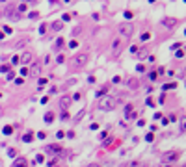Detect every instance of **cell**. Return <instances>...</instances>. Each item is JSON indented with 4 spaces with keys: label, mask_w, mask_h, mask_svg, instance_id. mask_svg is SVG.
<instances>
[{
    "label": "cell",
    "mask_w": 186,
    "mask_h": 167,
    "mask_svg": "<svg viewBox=\"0 0 186 167\" xmlns=\"http://www.w3.org/2000/svg\"><path fill=\"white\" fill-rule=\"evenodd\" d=\"M116 106H117V98H114V97H101V100H99V110H102V111H112V110H116Z\"/></svg>",
    "instance_id": "1"
},
{
    "label": "cell",
    "mask_w": 186,
    "mask_h": 167,
    "mask_svg": "<svg viewBox=\"0 0 186 167\" xmlns=\"http://www.w3.org/2000/svg\"><path fill=\"white\" fill-rule=\"evenodd\" d=\"M119 34L123 35V37H130V35L134 34V24L132 22H123V24H119Z\"/></svg>",
    "instance_id": "2"
},
{
    "label": "cell",
    "mask_w": 186,
    "mask_h": 167,
    "mask_svg": "<svg viewBox=\"0 0 186 167\" xmlns=\"http://www.w3.org/2000/svg\"><path fill=\"white\" fill-rule=\"evenodd\" d=\"M88 61H89V56H88V54H76V56L73 58V65H76V67L88 65Z\"/></svg>",
    "instance_id": "3"
},
{
    "label": "cell",
    "mask_w": 186,
    "mask_h": 167,
    "mask_svg": "<svg viewBox=\"0 0 186 167\" xmlns=\"http://www.w3.org/2000/svg\"><path fill=\"white\" fill-rule=\"evenodd\" d=\"M181 154L177 152V150H168V152H164V156H162V160L164 162H177L179 160Z\"/></svg>",
    "instance_id": "4"
},
{
    "label": "cell",
    "mask_w": 186,
    "mask_h": 167,
    "mask_svg": "<svg viewBox=\"0 0 186 167\" xmlns=\"http://www.w3.org/2000/svg\"><path fill=\"white\" fill-rule=\"evenodd\" d=\"M41 69H43V65H41V63H34V65H32L30 69H28V74H30V78H35V76H39Z\"/></svg>",
    "instance_id": "5"
},
{
    "label": "cell",
    "mask_w": 186,
    "mask_h": 167,
    "mask_svg": "<svg viewBox=\"0 0 186 167\" xmlns=\"http://www.w3.org/2000/svg\"><path fill=\"white\" fill-rule=\"evenodd\" d=\"M177 24H179V21H177L175 17H166V19H162V26H166V28H175Z\"/></svg>",
    "instance_id": "6"
},
{
    "label": "cell",
    "mask_w": 186,
    "mask_h": 167,
    "mask_svg": "<svg viewBox=\"0 0 186 167\" xmlns=\"http://www.w3.org/2000/svg\"><path fill=\"white\" fill-rule=\"evenodd\" d=\"M45 152H47V154H54V156H58V154L62 152V147H60V145H47V147H45Z\"/></svg>",
    "instance_id": "7"
},
{
    "label": "cell",
    "mask_w": 186,
    "mask_h": 167,
    "mask_svg": "<svg viewBox=\"0 0 186 167\" xmlns=\"http://www.w3.org/2000/svg\"><path fill=\"white\" fill-rule=\"evenodd\" d=\"M32 58H34L32 52H30V50H26V52H22V56L19 58V63H21V65H28V63L32 61Z\"/></svg>",
    "instance_id": "8"
},
{
    "label": "cell",
    "mask_w": 186,
    "mask_h": 167,
    "mask_svg": "<svg viewBox=\"0 0 186 167\" xmlns=\"http://www.w3.org/2000/svg\"><path fill=\"white\" fill-rule=\"evenodd\" d=\"M71 102H73V98H71L69 95H63V97H60V108L62 110H67Z\"/></svg>",
    "instance_id": "9"
},
{
    "label": "cell",
    "mask_w": 186,
    "mask_h": 167,
    "mask_svg": "<svg viewBox=\"0 0 186 167\" xmlns=\"http://www.w3.org/2000/svg\"><path fill=\"white\" fill-rule=\"evenodd\" d=\"M13 167H28V160L26 158H17L13 162Z\"/></svg>",
    "instance_id": "10"
},
{
    "label": "cell",
    "mask_w": 186,
    "mask_h": 167,
    "mask_svg": "<svg viewBox=\"0 0 186 167\" xmlns=\"http://www.w3.org/2000/svg\"><path fill=\"white\" fill-rule=\"evenodd\" d=\"M134 108H132V106H126V108H125V117L126 119H134V117H136V111H132Z\"/></svg>",
    "instance_id": "11"
},
{
    "label": "cell",
    "mask_w": 186,
    "mask_h": 167,
    "mask_svg": "<svg viewBox=\"0 0 186 167\" xmlns=\"http://www.w3.org/2000/svg\"><path fill=\"white\" fill-rule=\"evenodd\" d=\"M22 141H24V143H32V141H34V134H32V132H26L24 136H22Z\"/></svg>",
    "instance_id": "12"
},
{
    "label": "cell",
    "mask_w": 186,
    "mask_h": 167,
    "mask_svg": "<svg viewBox=\"0 0 186 167\" xmlns=\"http://www.w3.org/2000/svg\"><path fill=\"white\" fill-rule=\"evenodd\" d=\"M119 48H121V41H119V39H116V41H114V46H112L114 54H119Z\"/></svg>",
    "instance_id": "13"
},
{
    "label": "cell",
    "mask_w": 186,
    "mask_h": 167,
    "mask_svg": "<svg viewBox=\"0 0 186 167\" xmlns=\"http://www.w3.org/2000/svg\"><path fill=\"white\" fill-rule=\"evenodd\" d=\"M136 56H138V58H140V59H143L145 56H149V48H141L140 52H136Z\"/></svg>",
    "instance_id": "14"
},
{
    "label": "cell",
    "mask_w": 186,
    "mask_h": 167,
    "mask_svg": "<svg viewBox=\"0 0 186 167\" xmlns=\"http://www.w3.org/2000/svg\"><path fill=\"white\" fill-rule=\"evenodd\" d=\"M106 91H108L106 87H101V89H99L97 93H95V97H99V98H101V97H104V95H106Z\"/></svg>",
    "instance_id": "15"
},
{
    "label": "cell",
    "mask_w": 186,
    "mask_h": 167,
    "mask_svg": "<svg viewBox=\"0 0 186 167\" xmlns=\"http://www.w3.org/2000/svg\"><path fill=\"white\" fill-rule=\"evenodd\" d=\"M52 121H54V113H52V111H49V113L45 115V123H52Z\"/></svg>",
    "instance_id": "16"
},
{
    "label": "cell",
    "mask_w": 186,
    "mask_h": 167,
    "mask_svg": "<svg viewBox=\"0 0 186 167\" xmlns=\"http://www.w3.org/2000/svg\"><path fill=\"white\" fill-rule=\"evenodd\" d=\"M62 28H63V22H54V24H52V30H56V32H60L62 30Z\"/></svg>",
    "instance_id": "17"
},
{
    "label": "cell",
    "mask_w": 186,
    "mask_h": 167,
    "mask_svg": "<svg viewBox=\"0 0 186 167\" xmlns=\"http://www.w3.org/2000/svg\"><path fill=\"white\" fill-rule=\"evenodd\" d=\"M84 115H86V110H80V111H78V115H76V117H74V123H78V121H80L82 117H84Z\"/></svg>",
    "instance_id": "18"
},
{
    "label": "cell",
    "mask_w": 186,
    "mask_h": 167,
    "mask_svg": "<svg viewBox=\"0 0 186 167\" xmlns=\"http://www.w3.org/2000/svg\"><path fill=\"white\" fill-rule=\"evenodd\" d=\"M26 11V4H19V7H17V13H24Z\"/></svg>",
    "instance_id": "19"
},
{
    "label": "cell",
    "mask_w": 186,
    "mask_h": 167,
    "mask_svg": "<svg viewBox=\"0 0 186 167\" xmlns=\"http://www.w3.org/2000/svg\"><path fill=\"white\" fill-rule=\"evenodd\" d=\"M28 41H30L28 37H26V39H22V41H19V43H17V48H21V46H24V45H26V43H28Z\"/></svg>",
    "instance_id": "20"
},
{
    "label": "cell",
    "mask_w": 186,
    "mask_h": 167,
    "mask_svg": "<svg viewBox=\"0 0 186 167\" xmlns=\"http://www.w3.org/2000/svg\"><path fill=\"white\" fill-rule=\"evenodd\" d=\"M62 46H63V39L58 37V39H56V48H62Z\"/></svg>",
    "instance_id": "21"
},
{
    "label": "cell",
    "mask_w": 186,
    "mask_h": 167,
    "mask_svg": "<svg viewBox=\"0 0 186 167\" xmlns=\"http://www.w3.org/2000/svg\"><path fill=\"white\" fill-rule=\"evenodd\" d=\"M147 39H151V34H149V32L141 34V41H147Z\"/></svg>",
    "instance_id": "22"
},
{
    "label": "cell",
    "mask_w": 186,
    "mask_h": 167,
    "mask_svg": "<svg viewBox=\"0 0 186 167\" xmlns=\"http://www.w3.org/2000/svg\"><path fill=\"white\" fill-rule=\"evenodd\" d=\"M11 132H13V126H6V128H4V134H6V136H9Z\"/></svg>",
    "instance_id": "23"
},
{
    "label": "cell",
    "mask_w": 186,
    "mask_h": 167,
    "mask_svg": "<svg viewBox=\"0 0 186 167\" xmlns=\"http://www.w3.org/2000/svg\"><path fill=\"white\" fill-rule=\"evenodd\" d=\"M15 154H17V152H15V149H7V156L15 158Z\"/></svg>",
    "instance_id": "24"
},
{
    "label": "cell",
    "mask_w": 186,
    "mask_h": 167,
    "mask_svg": "<svg viewBox=\"0 0 186 167\" xmlns=\"http://www.w3.org/2000/svg\"><path fill=\"white\" fill-rule=\"evenodd\" d=\"M28 17H30V19H37L39 13H37V11H32V13H28Z\"/></svg>",
    "instance_id": "25"
},
{
    "label": "cell",
    "mask_w": 186,
    "mask_h": 167,
    "mask_svg": "<svg viewBox=\"0 0 186 167\" xmlns=\"http://www.w3.org/2000/svg\"><path fill=\"white\" fill-rule=\"evenodd\" d=\"M45 32H47V24H41L39 26V34H45Z\"/></svg>",
    "instance_id": "26"
},
{
    "label": "cell",
    "mask_w": 186,
    "mask_h": 167,
    "mask_svg": "<svg viewBox=\"0 0 186 167\" xmlns=\"http://www.w3.org/2000/svg\"><path fill=\"white\" fill-rule=\"evenodd\" d=\"M17 63H19V58H17V56H13V58H11V65H17Z\"/></svg>",
    "instance_id": "27"
},
{
    "label": "cell",
    "mask_w": 186,
    "mask_h": 167,
    "mask_svg": "<svg viewBox=\"0 0 186 167\" xmlns=\"http://www.w3.org/2000/svg\"><path fill=\"white\" fill-rule=\"evenodd\" d=\"M7 71H9V67H7V65H2V67H0V73H7Z\"/></svg>",
    "instance_id": "28"
},
{
    "label": "cell",
    "mask_w": 186,
    "mask_h": 167,
    "mask_svg": "<svg viewBox=\"0 0 186 167\" xmlns=\"http://www.w3.org/2000/svg\"><path fill=\"white\" fill-rule=\"evenodd\" d=\"M69 46H71V48H76V46H78V43H76V41H74V39H73V41L69 43Z\"/></svg>",
    "instance_id": "29"
},
{
    "label": "cell",
    "mask_w": 186,
    "mask_h": 167,
    "mask_svg": "<svg viewBox=\"0 0 186 167\" xmlns=\"http://www.w3.org/2000/svg\"><path fill=\"white\" fill-rule=\"evenodd\" d=\"M37 137H39V139H45L47 134H45V132H37Z\"/></svg>",
    "instance_id": "30"
},
{
    "label": "cell",
    "mask_w": 186,
    "mask_h": 167,
    "mask_svg": "<svg viewBox=\"0 0 186 167\" xmlns=\"http://www.w3.org/2000/svg\"><path fill=\"white\" fill-rule=\"evenodd\" d=\"M71 98H73V100H80V93H74Z\"/></svg>",
    "instance_id": "31"
},
{
    "label": "cell",
    "mask_w": 186,
    "mask_h": 167,
    "mask_svg": "<svg viewBox=\"0 0 186 167\" xmlns=\"http://www.w3.org/2000/svg\"><path fill=\"white\" fill-rule=\"evenodd\" d=\"M145 141L151 143V141H153V134H147V136H145Z\"/></svg>",
    "instance_id": "32"
},
{
    "label": "cell",
    "mask_w": 186,
    "mask_h": 167,
    "mask_svg": "<svg viewBox=\"0 0 186 167\" xmlns=\"http://www.w3.org/2000/svg\"><path fill=\"white\" fill-rule=\"evenodd\" d=\"M125 19H132V13H130V11H125Z\"/></svg>",
    "instance_id": "33"
},
{
    "label": "cell",
    "mask_w": 186,
    "mask_h": 167,
    "mask_svg": "<svg viewBox=\"0 0 186 167\" xmlns=\"http://www.w3.org/2000/svg\"><path fill=\"white\" fill-rule=\"evenodd\" d=\"M47 82H49V80H47V78H41V80H39V86H45Z\"/></svg>",
    "instance_id": "34"
},
{
    "label": "cell",
    "mask_w": 186,
    "mask_h": 167,
    "mask_svg": "<svg viewBox=\"0 0 186 167\" xmlns=\"http://www.w3.org/2000/svg\"><path fill=\"white\" fill-rule=\"evenodd\" d=\"M112 82H114V84H119V82H121V78H119V76H114V80H112Z\"/></svg>",
    "instance_id": "35"
},
{
    "label": "cell",
    "mask_w": 186,
    "mask_h": 167,
    "mask_svg": "<svg viewBox=\"0 0 186 167\" xmlns=\"http://www.w3.org/2000/svg\"><path fill=\"white\" fill-rule=\"evenodd\" d=\"M129 86H130V87H138V82H136V80H134V82H129Z\"/></svg>",
    "instance_id": "36"
},
{
    "label": "cell",
    "mask_w": 186,
    "mask_h": 167,
    "mask_svg": "<svg viewBox=\"0 0 186 167\" xmlns=\"http://www.w3.org/2000/svg\"><path fill=\"white\" fill-rule=\"evenodd\" d=\"M63 136H65V134H63V132H56V137H58V139H62Z\"/></svg>",
    "instance_id": "37"
},
{
    "label": "cell",
    "mask_w": 186,
    "mask_h": 167,
    "mask_svg": "<svg viewBox=\"0 0 186 167\" xmlns=\"http://www.w3.org/2000/svg\"><path fill=\"white\" fill-rule=\"evenodd\" d=\"M89 167H99V165H97V164H91V165H89Z\"/></svg>",
    "instance_id": "38"
},
{
    "label": "cell",
    "mask_w": 186,
    "mask_h": 167,
    "mask_svg": "<svg viewBox=\"0 0 186 167\" xmlns=\"http://www.w3.org/2000/svg\"><path fill=\"white\" fill-rule=\"evenodd\" d=\"M0 39H4V34H2V32H0Z\"/></svg>",
    "instance_id": "39"
},
{
    "label": "cell",
    "mask_w": 186,
    "mask_h": 167,
    "mask_svg": "<svg viewBox=\"0 0 186 167\" xmlns=\"http://www.w3.org/2000/svg\"><path fill=\"white\" fill-rule=\"evenodd\" d=\"M26 2H35V0H26Z\"/></svg>",
    "instance_id": "40"
},
{
    "label": "cell",
    "mask_w": 186,
    "mask_h": 167,
    "mask_svg": "<svg viewBox=\"0 0 186 167\" xmlns=\"http://www.w3.org/2000/svg\"><path fill=\"white\" fill-rule=\"evenodd\" d=\"M0 113H2V106H0Z\"/></svg>",
    "instance_id": "41"
},
{
    "label": "cell",
    "mask_w": 186,
    "mask_h": 167,
    "mask_svg": "<svg viewBox=\"0 0 186 167\" xmlns=\"http://www.w3.org/2000/svg\"><path fill=\"white\" fill-rule=\"evenodd\" d=\"M162 167H169V165H162Z\"/></svg>",
    "instance_id": "42"
},
{
    "label": "cell",
    "mask_w": 186,
    "mask_h": 167,
    "mask_svg": "<svg viewBox=\"0 0 186 167\" xmlns=\"http://www.w3.org/2000/svg\"><path fill=\"white\" fill-rule=\"evenodd\" d=\"M50 167H58V165H50Z\"/></svg>",
    "instance_id": "43"
},
{
    "label": "cell",
    "mask_w": 186,
    "mask_h": 167,
    "mask_svg": "<svg viewBox=\"0 0 186 167\" xmlns=\"http://www.w3.org/2000/svg\"><path fill=\"white\" fill-rule=\"evenodd\" d=\"M0 2H6V0H0Z\"/></svg>",
    "instance_id": "44"
}]
</instances>
